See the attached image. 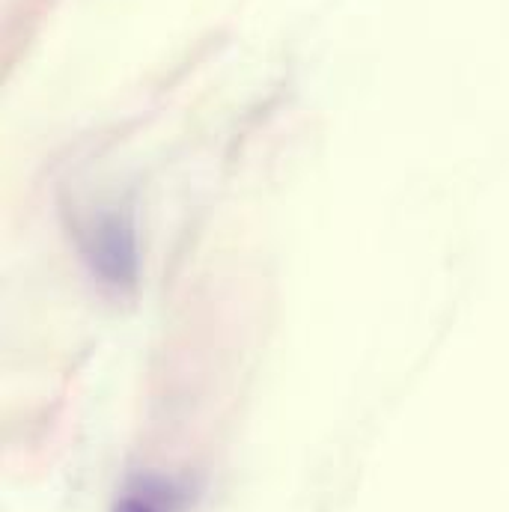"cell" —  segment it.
Masks as SVG:
<instances>
[{"mask_svg":"<svg viewBox=\"0 0 509 512\" xmlns=\"http://www.w3.org/2000/svg\"><path fill=\"white\" fill-rule=\"evenodd\" d=\"M81 251L102 283L114 289L137 283V239L131 221L120 212L93 218L81 233Z\"/></svg>","mask_w":509,"mask_h":512,"instance_id":"cell-1","label":"cell"},{"mask_svg":"<svg viewBox=\"0 0 509 512\" xmlns=\"http://www.w3.org/2000/svg\"><path fill=\"white\" fill-rule=\"evenodd\" d=\"M114 512H164V507L158 504L155 495L146 492H131L126 498H120V504L114 507Z\"/></svg>","mask_w":509,"mask_h":512,"instance_id":"cell-2","label":"cell"}]
</instances>
